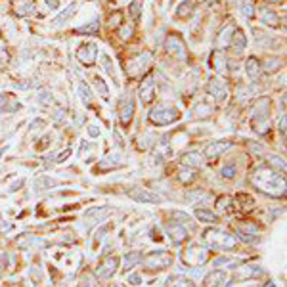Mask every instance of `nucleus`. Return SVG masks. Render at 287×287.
Here are the masks:
<instances>
[{"instance_id": "31", "label": "nucleus", "mask_w": 287, "mask_h": 287, "mask_svg": "<svg viewBox=\"0 0 287 287\" xmlns=\"http://www.w3.org/2000/svg\"><path fill=\"white\" fill-rule=\"evenodd\" d=\"M142 10H144V0H132V2H131V6H129V14H131V18H132L134 23L140 22V18H142Z\"/></svg>"}, {"instance_id": "13", "label": "nucleus", "mask_w": 287, "mask_h": 287, "mask_svg": "<svg viewBox=\"0 0 287 287\" xmlns=\"http://www.w3.org/2000/svg\"><path fill=\"white\" fill-rule=\"evenodd\" d=\"M117 268H119V257H108V259H104L100 263L98 270H96V276L108 280V278H111L117 272Z\"/></svg>"}, {"instance_id": "42", "label": "nucleus", "mask_w": 287, "mask_h": 287, "mask_svg": "<svg viewBox=\"0 0 287 287\" xmlns=\"http://www.w3.org/2000/svg\"><path fill=\"white\" fill-rule=\"evenodd\" d=\"M253 92H255L253 87H240V88H238V98H240L242 102H247V100H251Z\"/></svg>"}, {"instance_id": "14", "label": "nucleus", "mask_w": 287, "mask_h": 287, "mask_svg": "<svg viewBox=\"0 0 287 287\" xmlns=\"http://www.w3.org/2000/svg\"><path fill=\"white\" fill-rule=\"evenodd\" d=\"M230 148H232V142H230V140H217V142L207 144L203 155H205L207 159H217L219 155H222L224 152H228Z\"/></svg>"}, {"instance_id": "1", "label": "nucleus", "mask_w": 287, "mask_h": 287, "mask_svg": "<svg viewBox=\"0 0 287 287\" xmlns=\"http://www.w3.org/2000/svg\"><path fill=\"white\" fill-rule=\"evenodd\" d=\"M251 184L266 196H272V198H284L286 196V177H284V173L280 175V171H276L268 165L255 169V173L251 175Z\"/></svg>"}, {"instance_id": "54", "label": "nucleus", "mask_w": 287, "mask_h": 287, "mask_svg": "<svg viewBox=\"0 0 287 287\" xmlns=\"http://www.w3.org/2000/svg\"><path fill=\"white\" fill-rule=\"evenodd\" d=\"M46 4H48V8H52V10H58L60 8V0H44Z\"/></svg>"}, {"instance_id": "8", "label": "nucleus", "mask_w": 287, "mask_h": 287, "mask_svg": "<svg viewBox=\"0 0 287 287\" xmlns=\"http://www.w3.org/2000/svg\"><path fill=\"white\" fill-rule=\"evenodd\" d=\"M150 62H152V54H148V52L136 54L134 58H131V60L127 62V71H129V75H138L142 69L148 67Z\"/></svg>"}, {"instance_id": "33", "label": "nucleus", "mask_w": 287, "mask_h": 287, "mask_svg": "<svg viewBox=\"0 0 287 287\" xmlns=\"http://www.w3.org/2000/svg\"><path fill=\"white\" fill-rule=\"evenodd\" d=\"M33 10H35V6H33L31 0H18L16 2V14L18 16H29V14H33Z\"/></svg>"}, {"instance_id": "36", "label": "nucleus", "mask_w": 287, "mask_h": 287, "mask_svg": "<svg viewBox=\"0 0 287 287\" xmlns=\"http://www.w3.org/2000/svg\"><path fill=\"white\" fill-rule=\"evenodd\" d=\"M268 167H272V169H276V171L282 169V173H286V161H284V157L268 155Z\"/></svg>"}, {"instance_id": "40", "label": "nucleus", "mask_w": 287, "mask_h": 287, "mask_svg": "<svg viewBox=\"0 0 287 287\" xmlns=\"http://www.w3.org/2000/svg\"><path fill=\"white\" fill-rule=\"evenodd\" d=\"M79 94H81L83 102H85L87 106H90V102H92V92H90L88 85H87L85 81H81V83H79Z\"/></svg>"}, {"instance_id": "37", "label": "nucleus", "mask_w": 287, "mask_h": 287, "mask_svg": "<svg viewBox=\"0 0 287 287\" xmlns=\"http://www.w3.org/2000/svg\"><path fill=\"white\" fill-rule=\"evenodd\" d=\"M98 29H100V22L94 20V22H90V23H87V25H83V27H79L77 33H81V35H94V33H98Z\"/></svg>"}, {"instance_id": "56", "label": "nucleus", "mask_w": 287, "mask_h": 287, "mask_svg": "<svg viewBox=\"0 0 287 287\" xmlns=\"http://www.w3.org/2000/svg\"><path fill=\"white\" fill-rule=\"evenodd\" d=\"M129 282H131L132 286H138V284H140V276H138V274H134V276L129 278Z\"/></svg>"}, {"instance_id": "5", "label": "nucleus", "mask_w": 287, "mask_h": 287, "mask_svg": "<svg viewBox=\"0 0 287 287\" xmlns=\"http://www.w3.org/2000/svg\"><path fill=\"white\" fill-rule=\"evenodd\" d=\"M142 261H144V265L148 266L150 270H165V268L173 266L175 257H173V253L161 249V251H152V253H150L146 259H142Z\"/></svg>"}, {"instance_id": "38", "label": "nucleus", "mask_w": 287, "mask_h": 287, "mask_svg": "<svg viewBox=\"0 0 287 287\" xmlns=\"http://www.w3.org/2000/svg\"><path fill=\"white\" fill-rule=\"evenodd\" d=\"M242 14L245 20H253V16H255V4H253V0H242Z\"/></svg>"}, {"instance_id": "22", "label": "nucleus", "mask_w": 287, "mask_h": 287, "mask_svg": "<svg viewBox=\"0 0 287 287\" xmlns=\"http://www.w3.org/2000/svg\"><path fill=\"white\" fill-rule=\"evenodd\" d=\"M282 66H284V62L278 56H268V58H265V62L261 64V69L265 73H276V71H280Z\"/></svg>"}, {"instance_id": "25", "label": "nucleus", "mask_w": 287, "mask_h": 287, "mask_svg": "<svg viewBox=\"0 0 287 287\" xmlns=\"http://www.w3.org/2000/svg\"><path fill=\"white\" fill-rule=\"evenodd\" d=\"M257 276H263V268L255 265H247L242 266V270L236 274V280H243V278H257Z\"/></svg>"}, {"instance_id": "9", "label": "nucleus", "mask_w": 287, "mask_h": 287, "mask_svg": "<svg viewBox=\"0 0 287 287\" xmlns=\"http://www.w3.org/2000/svg\"><path fill=\"white\" fill-rule=\"evenodd\" d=\"M129 198L138 201V203H161L163 201L159 194H155L152 190H146V188H132L129 192Z\"/></svg>"}, {"instance_id": "53", "label": "nucleus", "mask_w": 287, "mask_h": 287, "mask_svg": "<svg viewBox=\"0 0 287 287\" xmlns=\"http://www.w3.org/2000/svg\"><path fill=\"white\" fill-rule=\"evenodd\" d=\"M286 125H287V117L286 115H282V119H280V123H278V131L282 132V136H286Z\"/></svg>"}, {"instance_id": "43", "label": "nucleus", "mask_w": 287, "mask_h": 287, "mask_svg": "<svg viewBox=\"0 0 287 287\" xmlns=\"http://www.w3.org/2000/svg\"><path fill=\"white\" fill-rule=\"evenodd\" d=\"M123 12H113V16H110V27L111 29H119L123 25Z\"/></svg>"}, {"instance_id": "10", "label": "nucleus", "mask_w": 287, "mask_h": 287, "mask_svg": "<svg viewBox=\"0 0 287 287\" xmlns=\"http://www.w3.org/2000/svg\"><path fill=\"white\" fill-rule=\"evenodd\" d=\"M134 117V100L131 96H125L119 102V121L123 127H129Z\"/></svg>"}, {"instance_id": "6", "label": "nucleus", "mask_w": 287, "mask_h": 287, "mask_svg": "<svg viewBox=\"0 0 287 287\" xmlns=\"http://www.w3.org/2000/svg\"><path fill=\"white\" fill-rule=\"evenodd\" d=\"M165 50H167V54L173 56L175 60H180V62L188 60V46H186L184 39H182L180 35H169V37L165 39Z\"/></svg>"}, {"instance_id": "46", "label": "nucleus", "mask_w": 287, "mask_h": 287, "mask_svg": "<svg viewBox=\"0 0 287 287\" xmlns=\"http://www.w3.org/2000/svg\"><path fill=\"white\" fill-rule=\"evenodd\" d=\"M238 232H242V234H257L259 232V226L257 224H240L238 226Z\"/></svg>"}, {"instance_id": "45", "label": "nucleus", "mask_w": 287, "mask_h": 287, "mask_svg": "<svg viewBox=\"0 0 287 287\" xmlns=\"http://www.w3.org/2000/svg\"><path fill=\"white\" fill-rule=\"evenodd\" d=\"M94 83H96V88H98V92H100V94H102V96L108 100V96H110V90H108V87H106V83H104L100 77H96V79H94Z\"/></svg>"}, {"instance_id": "21", "label": "nucleus", "mask_w": 287, "mask_h": 287, "mask_svg": "<svg viewBox=\"0 0 287 287\" xmlns=\"http://www.w3.org/2000/svg\"><path fill=\"white\" fill-rule=\"evenodd\" d=\"M123 167V155L121 154H111L106 161H102L98 165V171H108V169H119Z\"/></svg>"}, {"instance_id": "19", "label": "nucleus", "mask_w": 287, "mask_h": 287, "mask_svg": "<svg viewBox=\"0 0 287 287\" xmlns=\"http://www.w3.org/2000/svg\"><path fill=\"white\" fill-rule=\"evenodd\" d=\"M180 163H182L184 167H192V169H199V167L203 165V154H199V152H188V154L182 155Z\"/></svg>"}, {"instance_id": "48", "label": "nucleus", "mask_w": 287, "mask_h": 287, "mask_svg": "<svg viewBox=\"0 0 287 287\" xmlns=\"http://www.w3.org/2000/svg\"><path fill=\"white\" fill-rule=\"evenodd\" d=\"M132 33H134V29H132V25H121L119 27V35H121V39H131L132 37Z\"/></svg>"}, {"instance_id": "32", "label": "nucleus", "mask_w": 287, "mask_h": 287, "mask_svg": "<svg viewBox=\"0 0 287 287\" xmlns=\"http://www.w3.org/2000/svg\"><path fill=\"white\" fill-rule=\"evenodd\" d=\"M140 263H142V253L140 251H131L125 257V270H131V268L138 266Z\"/></svg>"}, {"instance_id": "35", "label": "nucleus", "mask_w": 287, "mask_h": 287, "mask_svg": "<svg viewBox=\"0 0 287 287\" xmlns=\"http://www.w3.org/2000/svg\"><path fill=\"white\" fill-rule=\"evenodd\" d=\"M192 12H194V0H184L180 8H177V18H188Z\"/></svg>"}, {"instance_id": "3", "label": "nucleus", "mask_w": 287, "mask_h": 287, "mask_svg": "<svg viewBox=\"0 0 287 287\" xmlns=\"http://www.w3.org/2000/svg\"><path fill=\"white\" fill-rule=\"evenodd\" d=\"M268 117H270V100H266V98L257 100L251 108V123H253L255 132H268Z\"/></svg>"}, {"instance_id": "49", "label": "nucleus", "mask_w": 287, "mask_h": 287, "mask_svg": "<svg viewBox=\"0 0 287 287\" xmlns=\"http://www.w3.org/2000/svg\"><path fill=\"white\" fill-rule=\"evenodd\" d=\"M178 178H180V182H194V178H196V173L194 171H182L180 175H178Z\"/></svg>"}, {"instance_id": "23", "label": "nucleus", "mask_w": 287, "mask_h": 287, "mask_svg": "<svg viewBox=\"0 0 287 287\" xmlns=\"http://www.w3.org/2000/svg\"><path fill=\"white\" fill-rule=\"evenodd\" d=\"M110 213H111V209L110 207H106V205H102V207H92V209L87 211L85 219H87V221H92V219H96V221H104Z\"/></svg>"}, {"instance_id": "26", "label": "nucleus", "mask_w": 287, "mask_h": 287, "mask_svg": "<svg viewBox=\"0 0 287 287\" xmlns=\"http://www.w3.org/2000/svg\"><path fill=\"white\" fill-rule=\"evenodd\" d=\"M165 287H196V284H194L190 278L177 274V276H171V278L167 280Z\"/></svg>"}, {"instance_id": "27", "label": "nucleus", "mask_w": 287, "mask_h": 287, "mask_svg": "<svg viewBox=\"0 0 287 287\" xmlns=\"http://www.w3.org/2000/svg\"><path fill=\"white\" fill-rule=\"evenodd\" d=\"M54 186H58V180H54V178L50 177H39L35 180V184H33L35 192H44V190H50Z\"/></svg>"}, {"instance_id": "41", "label": "nucleus", "mask_w": 287, "mask_h": 287, "mask_svg": "<svg viewBox=\"0 0 287 287\" xmlns=\"http://www.w3.org/2000/svg\"><path fill=\"white\" fill-rule=\"evenodd\" d=\"M253 33H255V41H257V44H261V46H270V43H272L270 35H266V33H263V31H259V29H255Z\"/></svg>"}, {"instance_id": "47", "label": "nucleus", "mask_w": 287, "mask_h": 287, "mask_svg": "<svg viewBox=\"0 0 287 287\" xmlns=\"http://www.w3.org/2000/svg\"><path fill=\"white\" fill-rule=\"evenodd\" d=\"M230 203H234V199L230 198V196H224V198H219V201H217V205L221 207L222 211H232Z\"/></svg>"}, {"instance_id": "57", "label": "nucleus", "mask_w": 287, "mask_h": 287, "mask_svg": "<svg viewBox=\"0 0 287 287\" xmlns=\"http://www.w3.org/2000/svg\"><path fill=\"white\" fill-rule=\"evenodd\" d=\"M266 2H270V4H278V2H282V0H266Z\"/></svg>"}, {"instance_id": "15", "label": "nucleus", "mask_w": 287, "mask_h": 287, "mask_svg": "<svg viewBox=\"0 0 287 287\" xmlns=\"http://www.w3.org/2000/svg\"><path fill=\"white\" fill-rule=\"evenodd\" d=\"M207 92L215 98V100H226V96H228V87H226V83L219 79V77H213L211 81H209V85H207Z\"/></svg>"}, {"instance_id": "44", "label": "nucleus", "mask_w": 287, "mask_h": 287, "mask_svg": "<svg viewBox=\"0 0 287 287\" xmlns=\"http://www.w3.org/2000/svg\"><path fill=\"white\" fill-rule=\"evenodd\" d=\"M173 219H178V221H175V222H178V224H182L184 228H186V226H190V217H188L186 213H180V211H175V213H173Z\"/></svg>"}, {"instance_id": "17", "label": "nucleus", "mask_w": 287, "mask_h": 287, "mask_svg": "<svg viewBox=\"0 0 287 287\" xmlns=\"http://www.w3.org/2000/svg\"><path fill=\"white\" fill-rule=\"evenodd\" d=\"M245 46H247V37H245V33H243L242 29H234L232 39H230V48L234 50V54L240 56L243 50H245Z\"/></svg>"}, {"instance_id": "52", "label": "nucleus", "mask_w": 287, "mask_h": 287, "mask_svg": "<svg viewBox=\"0 0 287 287\" xmlns=\"http://www.w3.org/2000/svg\"><path fill=\"white\" fill-rule=\"evenodd\" d=\"M240 234V240L245 243H257L259 242V238L255 236V234H242V232H238Z\"/></svg>"}, {"instance_id": "39", "label": "nucleus", "mask_w": 287, "mask_h": 287, "mask_svg": "<svg viewBox=\"0 0 287 287\" xmlns=\"http://www.w3.org/2000/svg\"><path fill=\"white\" fill-rule=\"evenodd\" d=\"M192 113H196V117H209V115L213 113V108H211L207 102H199Z\"/></svg>"}, {"instance_id": "12", "label": "nucleus", "mask_w": 287, "mask_h": 287, "mask_svg": "<svg viewBox=\"0 0 287 287\" xmlns=\"http://www.w3.org/2000/svg\"><path fill=\"white\" fill-rule=\"evenodd\" d=\"M207 261V251L203 247H198V245H192L190 249H186L184 253V263L192 266H199Z\"/></svg>"}, {"instance_id": "28", "label": "nucleus", "mask_w": 287, "mask_h": 287, "mask_svg": "<svg viewBox=\"0 0 287 287\" xmlns=\"http://www.w3.org/2000/svg\"><path fill=\"white\" fill-rule=\"evenodd\" d=\"M75 14H77V4H69V6H67V10H64L60 16H56V18H54V25H64V23L69 22Z\"/></svg>"}, {"instance_id": "16", "label": "nucleus", "mask_w": 287, "mask_h": 287, "mask_svg": "<svg viewBox=\"0 0 287 287\" xmlns=\"http://www.w3.org/2000/svg\"><path fill=\"white\" fill-rule=\"evenodd\" d=\"M154 92H155L154 77L148 75V77L142 81V85H140V98H142V102H144V104H150V102L154 100Z\"/></svg>"}, {"instance_id": "51", "label": "nucleus", "mask_w": 287, "mask_h": 287, "mask_svg": "<svg viewBox=\"0 0 287 287\" xmlns=\"http://www.w3.org/2000/svg\"><path fill=\"white\" fill-rule=\"evenodd\" d=\"M222 177L224 178H234L236 177V167H234V165H226V167L222 169Z\"/></svg>"}, {"instance_id": "34", "label": "nucleus", "mask_w": 287, "mask_h": 287, "mask_svg": "<svg viewBox=\"0 0 287 287\" xmlns=\"http://www.w3.org/2000/svg\"><path fill=\"white\" fill-rule=\"evenodd\" d=\"M232 33H234V27L232 25H226L219 35V48H226L230 46V39H232Z\"/></svg>"}, {"instance_id": "30", "label": "nucleus", "mask_w": 287, "mask_h": 287, "mask_svg": "<svg viewBox=\"0 0 287 287\" xmlns=\"http://www.w3.org/2000/svg\"><path fill=\"white\" fill-rule=\"evenodd\" d=\"M196 219L199 222H205V224H217L219 222L217 215L211 213V211H207V209H196Z\"/></svg>"}, {"instance_id": "29", "label": "nucleus", "mask_w": 287, "mask_h": 287, "mask_svg": "<svg viewBox=\"0 0 287 287\" xmlns=\"http://www.w3.org/2000/svg\"><path fill=\"white\" fill-rule=\"evenodd\" d=\"M20 108L18 102H14L12 96L8 94H0V113H6V111H16Z\"/></svg>"}, {"instance_id": "18", "label": "nucleus", "mask_w": 287, "mask_h": 287, "mask_svg": "<svg viewBox=\"0 0 287 287\" xmlns=\"http://www.w3.org/2000/svg\"><path fill=\"white\" fill-rule=\"evenodd\" d=\"M226 280V272L224 270H213L211 274L205 276L203 280V286L205 287H221Z\"/></svg>"}, {"instance_id": "58", "label": "nucleus", "mask_w": 287, "mask_h": 287, "mask_svg": "<svg viewBox=\"0 0 287 287\" xmlns=\"http://www.w3.org/2000/svg\"><path fill=\"white\" fill-rule=\"evenodd\" d=\"M173 2H175V0H171V4H173Z\"/></svg>"}, {"instance_id": "7", "label": "nucleus", "mask_w": 287, "mask_h": 287, "mask_svg": "<svg viewBox=\"0 0 287 287\" xmlns=\"http://www.w3.org/2000/svg\"><path fill=\"white\" fill-rule=\"evenodd\" d=\"M77 58H79V62H81L83 66L92 67L96 64V60H98V46L94 44V43H85V44H81L79 46V50H77Z\"/></svg>"}, {"instance_id": "4", "label": "nucleus", "mask_w": 287, "mask_h": 287, "mask_svg": "<svg viewBox=\"0 0 287 287\" xmlns=\"http://www.w3.org/2000/svg\"><path fill=\"white\" fill-rule=\"evenodd\" d=\"M180 119V113H178L177 108H173L171 104H157L154 110L150 111V121L152 125H157V127H165V125H173Z\"/></svg>"}, {"instance_id": "24", "label": "nucleus", "mask_w": 287, "mask_h": 287, "mask_svg": "<svg viewBox=\"0 0 287 287\" xmlns=\"http://www.w3.org/2000/svg\"><path fill=\"white\" fill-rule=\"evenodd\" d=\"M261 20L268 27H280V16L274 10H270V8H263L261 10Z\"/></svg>"}, {"instance_id": "2", "label": "nucleus", "mask_w": 287, "mask_h": 287, "mask_svg": "<svg viewBox=\"0 0 287 287\" xmlns=\"http://www.w3.org/2000/svg\"><path fill=\"white\" fill-rule=\"evenodd\" d=\"M203 243L205 247L209 249H236L238 245V238L234 234H228V232H222L219 228H209L203 232Z\"/></svg>"}, {"instance_id": "50", "label": "nucleus", "mask_w": 287, "mask_h": 287, "mask_svg": "<svg viewBox=\"0 0 287 287\" xmlns=\"http://www.w3.org/2000/svg\"><path fill=\"white\" fill-rule=\"evenodd\" d=\"M102 64H104V69H106V73H110V75H115V67H113V64H110V56H102Z\"/></svg>"}, {"instance_id": "55", "label": "nucleus", "mask_w": 287, "mask_h": 287, "mask_svg": "<svg viewBox=\"0 0 287 287\" xmlns=\"http://www.w3.org/2000/svg\"><path fill=\"white\" fill-rule=\"evenodd\" d=\"M88 134H90V136H92V138H94V136H96V138H98V136H100V129H98V127H94V125H92V127H88Z\"/></svg>"}, {"instance_id": "20", "label": "nucleus", "mask_w": 287, "mask_h": 287, "mask_svg": "<svg viewBox=\"0 0 287 287\" xmlns=\"http://www.w3.org/2000/svg\"><path fill=\"white\" fill-rule=\"evenodd\" d=\"M245 73H247V77L249 79H259L261 77V73H263V69H261V62L255 58V56H251L247 62H245Z\"/></svg>"}, {"instance_id": "11", "label": "nucleus", "mask_w": 287, "mask_h": 287, "mask_svg": "<svg viewBox=\"0 0 287 287\" xmlns=\"http://www.w3.org/2000/svg\"><path fill=\"white\" fill-rule=\"evenodd\" d=\"M165 230H167L171 242L175 243V245H180V243H184L188 240V230H186L182 224H178V222H175V221L167 222V224H165Z\"/></svg>"}]
</instances>
